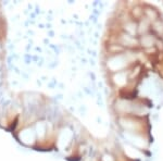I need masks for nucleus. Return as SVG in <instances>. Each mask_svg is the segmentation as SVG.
<instances>
[{
	"instance_id": "nucleus-1",
	"label": "nucleus",
	"mask_w": 163,
	"mask_h": 161,
	"mask_svg": "<svg viewBox=\"0 0 163 161\" xmlns=\"http://www.w3.org/2000/svg\"><path fill=\"white\" fill-rule=\"evenodd\" d=\"M152 39H150L149 37H145V38H142V44H144L145 46H151L152 45Z\"/></svg>"
}]
</instances>
